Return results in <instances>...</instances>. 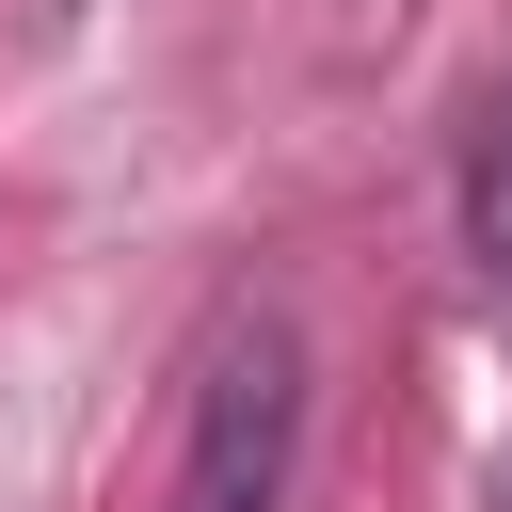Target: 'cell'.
I'll return each instance as SVG.
<instances>
[{
	"label": "cell",
	"mask_w": 512,
	"mask_h": 512,
	"mask_svg": "<svg viewBox=\"0 0 512 512\" xmlns=\"http://www.w3.org/2000/svg\"><path fill=\"white\" fill-rule=\"evenodd\" d=\"M288 480H304V320L224 304L176 400V512H288Z\"/></svg>",
	"instance_id": "6da1fadb"
},
{
	"label": "cell",
	"mask_w": 512,
	"mask_h": 512,
	"mask_svg": "<svg viewBox=\"0 0 512 512\" xmlns=\"http://www.w3.org/2000/svg\"><path fill=\"white\" fill-rule=\"evenodd\" d=\"M448 224H464V272L496 288V320H512V80L464 112V160H448Z\"/></svg>",
	"instance_id": "7a4b0ae2"
}]
</instances>
